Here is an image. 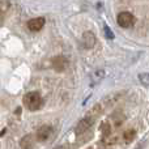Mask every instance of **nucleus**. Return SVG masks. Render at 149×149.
Masks as SVG:
<instances>
[{"label": "nucleus", "mask_w": 149, "mask_h": 149, "mask_svg": "<svg viewBox=\"0 0 149 149\" xmlns=\"http://www.w3.org/2000/svg\"><path fill=\"white\" fill-rule=\"evenodd\" d=\"M24 105L30 111L39 110L41 106L43 105V100H42L41 94H39L38 92H29L28 94H25V97H24Z\"/></svg>", "instance_id": "nucleus-1"}, {"label": "nucleus", "mask_w": 149, "mask_h": 149, "mask_svg": "<svg viewBox=\"0 0 149 149\" xmlns=\"http://www.w3.org/2000/svg\"><path fill=\"white\" fill-rule=\"evenodd\" d=\"M116 21H118L119 26H122V28H130L131 25H134L135 17L130 12H120L116 17Z\"/></svg>", "instance_id": "nucleus-2"}, {"label": "nucleus", "mask_w": 149, "mask_h": 149, "mask_svg": "<svg viewBox=\"0 0 149 149\" xmlns=\"http://www.w3.org/2000/svg\"><path fill=\"white\" fill-rule=\"evenodd\" d=\"M45 17H36V18H31L30 21L28 22V29L31 31H39L42 28L45 26Z\"/></svg>", "instance_id": "nucleus-3"}, {"label": "nucleus", "mask_w": 149, "mask_h": 149, "mask_svg": "<svg viewBox=\"0 0 149 149\" xmlns=\"http://www.w3.org/2000/svg\"><path fill=\"white\" fill-rule=\"evenodd\" d=\"M52 135V128L50 126H42L37 131V139L38 141H46L50 139V136Z\"/></svg>", "instance_id": "nucleus-4"}, {"label": "nucleus", "mask_w": 149, "mask_h": 149, "mask_svg": "<svg viewBox=\"0 0 149 149\" xmlns=\"http://www.w3.org/2000/svg\"><path fill=\"white\" fill-rule=\"evenodd\" d=\"M81 42H82V45H84V47H86V49H92L95 43V36L92 33V31H85L84 36H82Z\"/></svg>", "instance_id": "nucleus-5"}, {"label": "nucleus", "mask_w": 149, "mask_h": 149, "mask_svg": "<svg viewBox=\"0 0 149 149\" xmlns=\"http://www.w3.org/2000/svg\"><path fill=\"white\" fill-rule=\"evenodd\" d=\"M68 65V62L64 56H56L54 59V68L56 71H64Z\"/></svg>", "instance_id": "nucleus-6"}, {"label": "nucleus", "mask_w": 149, "mask_h": 149, "mask_svg": "<svg viewBox=\"0 0 149 149\" xmlns=\"http://www.w3.org/2000/svg\"><path fill=\"white\" fill-rule=\"evenodd\" d=\"M92 123H93V119H90V118H85V119H82V120L79 123V126H77L76 132H77V134H81V132L86 131V130L89 128L90 126H92Z\"/></svg>", "instance_id": "nucleus-7"}, {"label": "nucleus", "mask_w": 149, "mask_h": 149, "mask_svg": "<svg viewBox=\"0 0 149 149\" xmlns=\"http://www.w3.org/2000/svg\"><path fill=\"white\" fill-rule=\"evenodd\" d=\"M135 135H136V132L134 131V130H127L126 132H124V139H126V141H131V140H134V137H135Z\"/></svg>", "instance_id": "nucleus-8"}, {"label": "nucleus", "mask_w": 149, "mask_h": 149, "mask_svg": "<svg viewBox=\"0 0 149 149\" xmlns=\"http://www.w3.org/2000/svg\"><path fill=\"white\" fill-rule=\"evenodd\" d=\"M139 80H140L141 84L149 86V73H140L139 74Z\"/></svg>", "instance_id": "nucleus-9"}, {"label": "nucleus", "mask_w": 149, "mask_h": 149, "mask_svg": "<svg viewBox=\"0 0 149 149\" xmlns=\"http://www.w3.org/2000/svg\"><path fill=\"white\" fill-rule=\"evenodd\" d=\"M30 139H31V136H29V135L24 137V139L21 140V147H22V148H29V147H31V140H30Z\"/></svg>", "instance_id": "nucleus-10"}, {"label": "nucleus", "mask_w": 149, "mask_h": 149, "mask_svg": "<svg viewBox=\"0 0 149 149\" xmlns=\"http://www.w3.org/2000/svg\"><path fill=\"white\" fill-rule=\"evenodd\" d=\"M105 33H106V37H107V38H114V34H113V31H110L109 26H105Z\"/></svg>", "instance_id": "nucleus-11"}]
</instances>
